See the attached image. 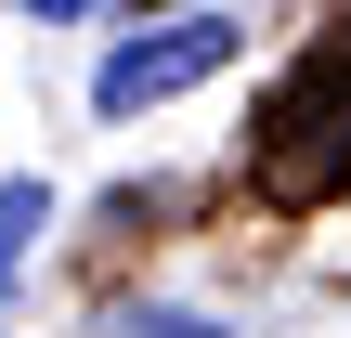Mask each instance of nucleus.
Segmentation results:
<instances>
[{
  "mask_svg": "<svg viewBox=\"0 0 351 338\" xmlns=\"http://www.w3.org/2000/svg\"><path fill=\"white\" fill-rule=\"evenodd\" d=\"M261 182H274V195L351 182V39H313L300 78L274 91V117H261Z\"/></svg>",
  "mask_w": 351,
  "mask_h": 338,
  "instance_id": "obj_1",
  "label": "nucleus"
},
{
  "mask_svg": "<svg viewBox=\"0 0 351 338\" xmlns=\"http://www.w3.org/2000/svg\"><path fill=\"white\" fill-rule=\"evenodd\" d=\"M234 52H247L234 13H169V26H143V39H117V52L91 65V104H104V117H143V104L195 91V78H221Z\"/></svg>",
  "mask_w": 351,
  "mask_h": 338,
  "instance_id": "obj_2",
  "label": "nucleus"
},
{
  "mask_svg": "<svg viewBox=\"0 0 351 338\" xmlns=\"http://www.w3.org/2000/svg\"><path fill=\"white\" fill-rule=\"evenodd\" d=\"M39 234H52V182H39V169H13V182H0V300H13V274H26V248H39Z\"/></svg>",
  "mask_w": 351,
  "mask_h": 338,
  "instance_id": "obj_3",
  "label": "nucleus"
},
{
  "mask_svg": "<svg viewBox=\"0 0 351 338\" xmlns=\"http://www.w3.org/2000/svg\"><path fill=\"white\" fill-rule=\"evenodd\" d=\"M117 338H221V326H208V313H130Z\"/></svg>",
  "mask_w": 351,
  "mask_h": 338,
  "instance_id": "obj_4",
  "label": "nucleus"
}]
</instances>
